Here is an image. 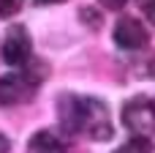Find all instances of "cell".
Listing matches in <instances>:
<instances>
[{
  "instance_id": "cell-8",
  "label": "cell",
  "mask_w": 155,
  "mask_h": 153,
  "mask_svg": "<svg viewBox=\"0 0 155 153\" xmlns=\"http://www.w3.org/2000/svg\"><path fill=\"white\" fill-rule=\"evenodd\" d=\"M19 8H22V0H0V16L3 19L19 14Z\"/></svg>"
},
{
  "instance_id": "cell-9",
  "label": "cell",
  "mask_w": 155,
  "mask_h": 153,
  "mask_svg": "<svg viewBox=\"0 0 155 153\" xmlns=\"http://www.w3.org/2000/svg\"><path fill=\"white\" fill-rule=\"evenodd\" d=\"M136 5L142 8V14L155 25V0H136Z\"/></svg>"
},
{
  "instance_id": "cell-5",
  "label": "cell",
  "mask_w": 155,
  "mask_h": 153,
  "mask_svg": "<svg viewBox=\"0 0 155 153\" xmlns=\"http://www.w3.org/2000/svg\"><path fill=\"white\" fill-rule=\"evenodd\" d=\"M114 44L120 49H128V52L147 47V30H144V25L139 19H134V16H123L114 25Z\"/></svg>"
},
{
  "instance_id": "cell-1",
  "label": "cell",
  "mask_w": 155,
  "mask_h": 153,
  "mask_svg": "<svg viewBox=\"0 0 155 153\" xmlns=\"http://www.w3.org/2000/svg\"><path fill=\"white\" fill-rule=\"evenodd\" d=\"M57 115H60V126L68 134H79L95 142H106L112 140V118L109 110L101 99L93 96H63L57 104Z\"/></svg>"
},
{
  "instance_id": "cell-3",
  "label": "cell",
  "mask_w": 155,
  "mask_h": 153,
  "mask_svg": "<svg viewBox=\"0 0 155 153\" xmlns=\"http://www.w3.org/2000/svg\"><path fill=\"white\" fill-rule=\"evenodd\" d=\"M35 74H5L0 77V107H14V104H25L33 99L35 88H38Z\"/></svg>"
},
{
  "instance_id": "cell-7",
  "label": "cell",
  "mask_w": 155,
  "mask_h": 153,
  "mask_svg": "<svg viewBox=\"0 0 155 153\" xmlns=\"http://www.w3.org/2000/svg\"><path fill=\"white\" fill-rule=\"evenodd\" d=\"M117 153H153V145H150V137H134L131 142H125Z\"/></svg>"
},
{
  "instance_id": "cell-11",
  "label": "cell",
  "mask_w": 155,
  "mask_h": 153,
  "mask_svg": "<svg viewBox=\"0 0 155 153\" xmlns=\"http://www.w3.org/2000/svg\"><path fill=\"white\" fill-rule=\"evenodd\" d=\"M8 148H11V145H8V137L0 134V153H8Z\"/></svg>"
},
{
  "instance_id": "cell-6",
  "label": "cell",
  "mask_w": 155,
  "mask_h": 153,
  "mask_svg": "<svg viewBox=\"0 0 155 153\" xmlns=\"http://www.w3.org/2000/svg\"><path fill=\"white\" fill-rule=\"evenodd\" d=\"M27 153H63V142L52 131H38V134H33Z\"/></svg>"
},
{
  "instance_id": "cell-12",
  "label": "cell",
  "mask_w": 155,
  "mask_h": 153,
  "mask_svg": "<svg viewBox=\"0 0 155 153\" xmlns=\"http://www.w3.org/2000/svg\"><path fill=\"white\" fill-rule=\"evenodd\" d=\"M38 5H52V3H63V0H35Z\"/></svg>"
},
{
  "instance_id": "cell-4",
  "label": "cell",
  "mask_w": 155,
  "mask_h": 153,
  "mask_svg": "<svg viewBox=\"0 0 155 153\" xmlns=\"http://www.w3.org/2000/svg\"><path fill=\"white\" fill-rule=\"evenodd\" d=\"M30 52H33V41H30L27 30L25 27H11L5 33V41H3V60L8 66H27Z\"/></svg>"
},
{
  "instance_id": "cell-2",
  "label": "cell",
  "mask_w": 155,
  "mask_h": 153,
  "mask_svg": "<svg viewBox=\"0 0 155 153\" xmlns=\"http://www.w3.org/2000/svg\"><path fill=\"white\" fill-rule=\"evenodd\" d=\"M123 123L134 137H153L155 134V101L153 99H131L123 107Z\"/></svg>"
},
{
  "instance_id": "cell-10",
  "label": "cell",
  "mask_w": 155,
  "mask_h": 153,
  "mask_svg": "<svg viewBox=\"0 0 155 153\" xmlns=\"http://www.w3.org/2000/svg\"><path fill=\"white\" fill-rule=\"evenodd\" d=\"M98 3H101L104 8H109V11H117V8H123L128 0H98Z\"/></svg>"
}]
</instances>
